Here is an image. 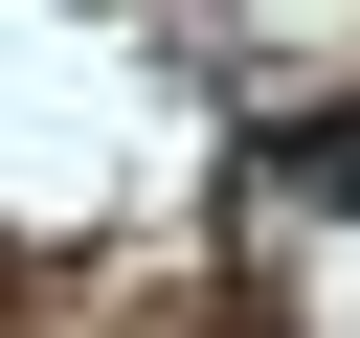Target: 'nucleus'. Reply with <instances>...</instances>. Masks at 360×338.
Here are the masks:
<instances>
[{
    "mask_svg": "<svg viewBox=\"0 0 360 338\" xmlns=\"http://www.w3.org/2000/svg\"><path fill=\"white\" fill-rule=\"evenodd\" d=\"M270 180H292V203H360V113H338V135H292Z\"/></svg>",
    "mask_w": 360,
    "mask_h": 338,
    "instance_id": "1",
    "label": "nucleus"
}]
</instances>
